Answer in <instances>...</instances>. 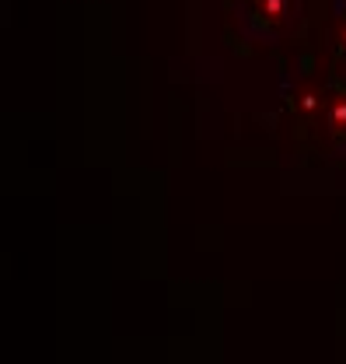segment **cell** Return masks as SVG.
<instances>
[{
    "label": "cell",
    "instance_id": "cell-1",
    "mask_svg": "<svg viewBox=\"0 0 346 364\" xmlns=\"http://www.w3.org/2000/svg\"><path fill=\"white\" fill-rule=\"evenodd\" d=\"M238 28L252 43H283L301 21V0H231Z\"/></svg>",
    "mask_w": 346,
    "mask_h": 364
},
{
    "label": "cell",
    "instance_id": "cell-2",
    "mask_svg": "<svg viewBox=\"0 0 346 364\" xmlns=\"http://www.w3.org/2000/svg\"><path fill=\"white\" fill-rule=\"evenodd\" d=\"M315 134L325 144L329 154H336V158L346 154V74L343 70L325 81V105H322V119H318Z\"/></svg>",
    "mask_w": 346,
    "mask_h": 364
},
{
    "label": "cell",
    "instance_id": "cell-3",
    "mask_svg": "<svg viewBox=\"0 0 346 364\" xmlns=\"http://www.w3.org/2000/svg\"><path fill=\"white\" fill-rule=\"evenodd\" d=\"M322 105H325V81H298L294 88H287V112L304 130L318 127Z\"/></svg>",
    "mask_w": 346,
    "mask_h": 364
},
{
    "label": "cell",
    "instance_id": "cell-4",
    "mask_svg": "<svg viewBox=\"0 0 346 364\" xmlns=\"http://www.w3.org/2000/svg\"><path fill=\"white\" fill-rule=\"evenodd\" d=\"M329 49H333V56L346 63V0L336 4V11H333V25H329Z\"/></svg>",
    "mask_w": 346,
    "mask_h": 364
}]
</instances>
